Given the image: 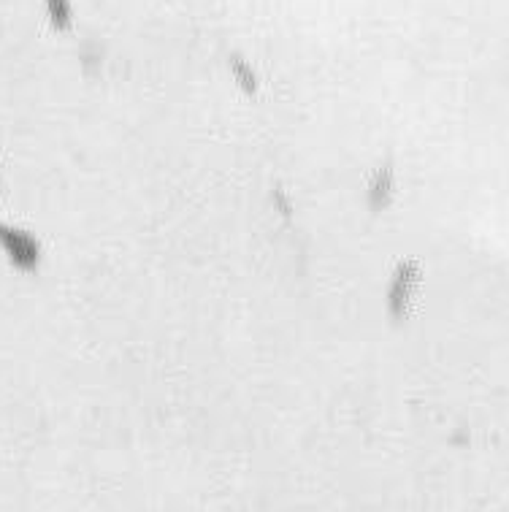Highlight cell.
I'll list each match as a JSON object with an SVG mask.
<instances>
[{
	"mask_svg": "<svg viewBox=\"0 0 509 512\" xmlns=\"http://www.w3.org/2000/svg\"><path fill=\"white\" fill-rule=\"evenodd\" d=\"M0 252L19 271H36L41 263V244L30 231L0 220Z\"/></svg>",
	"mask_w": 509,
	"mask_h": 512,
	"instance_id": "1",
	"label": "cell"
},
{
	"mask_svg": "<svg viewBox=\"0 0 509 512\" xmlns=\"http://www.w3.org/2000/svg\"><path fill=\"white\" fill-rule=\"evenodd\" d=\"M417 285H420V263H398L388 282V312L393 320H407L412 304H415Z\"/></svg>",
	"mask_w": 509,
	"mask_h": 512,
	"instance_id": "2",
	"label": "cell"
},
{
	"mask_svg": "<svg viewBox=\"0 0 509 512\" xmlns=\"http://www.w3.org/2000/svg\"><path fill=\"white\" fill-rule=\"evenodd\" d=\"M393 196H396V171L393 166H380L366 185V201L374 212H382L393 204Z\"/></svg>",
	"mask_w": 509,
	"mask_h": 512,
	"instance_id": "3",
	"label": "cell"
},
{
	"mask_svg": "<svg viewBox=\"0 0 509 512\" xmlns=\"http://www.w3.org/2000/svg\"><path fill=\"white\" fill-rule=\"evenodd\" d=\"M228 68H231V79L236 82V87H239L241 93H244V95H258L260 76H258V71H255V66H252L250 60H247V57L233 55L231 63H228Z\"/></svg>",
	"mask_w": 509,
	"mask_h": 512,
	"instance_id": "4",
	"label": "cell"
},
{
	"mask_svg": "<svg viewBox=\"0 0 509 512\" xmlns=\"http://www.w3.org/2000/svg\"><path fill=\"white\" fill-rule=\"evenodd\" d=\"M44 11H47L49 25L55 30H68L74 22V0H41Z\"/></svg>",
	"mask_w": 509,
	"mask_h": 512,
	"instance_id": "5",
	"label": "cell"
},
{
	"mask_svg": "<svg viewBox=\"0 0 509 512\" xmlns=\"http://www.w3.org/2000/svg\"><path fill=\"white\" fill-rule=\"evenodd\" d=\"M271 206H274L282 217L293 215V206H290V201H287V196L282 190H274V201H271Z\"/></svg>",
	"mask_w": 509,
	"mask_h": 512,
	"instance_id": "6",
	"label": "cell"
}]
</instances>
